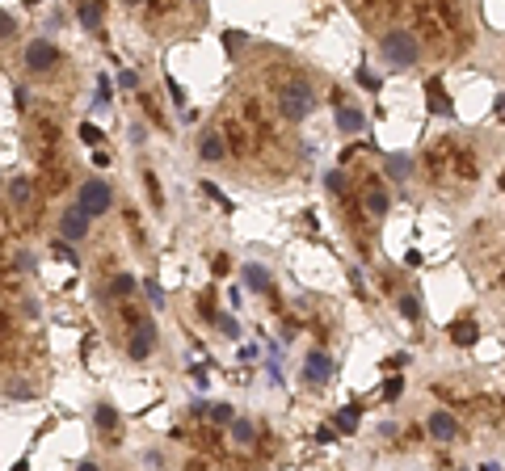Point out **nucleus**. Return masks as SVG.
Returning a JSON list of instances; mask_svg holds the SVG:
<instances>
[{"mask_svg": "<svg viewBox=\"0 0 505 471\" xmlns=\"http://www.w3.org/2000/svg\"><path fill=\"white\" fill-rule=\"evenodd\" d=\"M379 50H383L387 68H413L417 55H421V46H417V38H413L409 30H392V34H383Z\"/></svg>", "mask_w": 505, "mask_h": 471, "instance_id": "f257e3e1", "label": "nucleus"}, {"mask_svg": "<svg viewBox=\"0 0 505 471\" xmlns=\"http://www.w3.org/2000/svg\"><path fill=\"white\" fill-rule=\"evenodd\" d=\"M278 110H282L286 122H303V118L316 110V93H312V84H303V80L286 84L282 97H278Z\"/></svg>", "mask_w": 505, "mask_h": 471, "instance_id": "f03ea898", "label": "nucleus"}, {"mask_svg": "<svg viewBox=\"0 0 505 471\" xmlns=\"http://www.w3.org/2000/svg\"><path fill=\"white\" fill-rule=\"evenodd\" d=\"M76 206H80V211H84L89 219L106 215L110 206H114V190H110V181H101V177L84 181V185H80V198H76Z\"/></svg>", "mask_w": 505, "mask_h": 471, "instance_id": "7ed1b4c3", "label": "nucleus"}, {"mask_svg": "<svg viewBox=\"0 0 505 471\" xmlns=\"http://www.w3.org/2000/svg\"><path fill=\"white\" fill-rule=\"evenodd\" d=\"M55 59H59V50H55V42H50V38H30L26 42V68L30 72H50V68H55Z\"/></svg>", "mask_w": 505, "mask_h": 471, "instance_id": "20e7f679", "label": "nucleus"}, {"mask_svg": "<svg viewBox=\"0 0 505 471\" xmlns=\"http://www.w3.org/2000/svg\"><path fill=\"white\" fill-rule=\"evenodd\" d=\"M329 379H333V358L320 353V349H312L308 362H303V383H308V387H324Z\"/></svg>", "mask_w": 505, "mask_h": 471, "instance_id": "39448f33", "label": "nucleus"}, {"mask_svg": "<svg viewBox=\"0 0 505 471\" xmlns=\"http://www.w3.org/2000/svg\"><path fill=\"white\" fill-rule=\"evenodd\" d=\"M93 425H97V434H106V442H118V434H122V412H118L114 404L101 400V404L93 408Z\"/></svg>", "mask_w": 505, "mask_h": 471, "instance_id": "423d86ee", "label": "nucleus"}, {"mask_svg": "<svg viewBox=\"0 0 505 471\" xmlns=\"http://www.w3.org/2000/svg\"><path fill=\"white\" fill-rule=\"evenodd\" d=\"M89 223H93V219L80 211V206H68V211L59 215V236H64L68 244H80V240L89 236Z\"/></svg>", "mask_w": 505, "mask_h": 471, "instance_id": "0eeeda50", "label": "nucleus"}, {"mask_svg": "<svg viewBox=\"0 0 505 471\" xmlns=\"http://www.w3.org/2000/svg\"><path fill=\"white\" fill-rule=\"evenodd\" d=\"M152 349H156V324H139L127 341V353L135 362H143V358H152Z\"/></svg>", "mask_w": 505, "mask_h": 471, "instance_id": "6e6552de", "label": "nucleus"}, {"mask_svg": "<svg viewBox=\"0 0 505 471\" xmlns=\"http://www.w3.org/2000/svg\"><path fill=\"white\" fill-rule=\"evenodd\" d=\"M425 430H430V438H438V442H454V438H459V425H454V416H450L446 408H434V412H430Z\"/></svg>", "mask_w": 505, "mask_h": 471, "instance_id": "1a4fd4ad", "label": "nucleus"}, {"mask_svg": "<svg viewBox=\"0 0 505 471\" xmlns=\"http://www.w3.org/2000/svg\"><path fill=\"white\" fill-rule=\"evenodd\" d=\"M240 278H244V290H252V295H261V290H270V270L261 266V261H248Z\"/></svg>", "mask_w": 505, "mask_h": 471, "instance_id": "9d476101", "label": "nucleus"}, {"mask_svg": "<svg viewBox=\"0 0 505 471\" xmlns=\"http://www.w3.org/2000/svg\"><path fill=\"white\" fill-rule=\"evenodd\" d=\"M362 127H367L362 110H349V106H341V110H337V131H341V135H358Z\"/></svg>", "mask_w": 505, "mask_h": 471, "instance_id": "9b49d317", "label": "nucleus"}, {"mask_svg": "<svg viewBox=\"0 0 505 471\" xmlns=\"http://www.w3.org/2000/svg\"><path fill=\"white\" fill-rule=\"evenodd\" d=\"M450 341L463 345V349H472V345L480 341V329H476L472 320H454V324H450Z\"/></svg>", "mask_w": 505, "mask_h": 471, "instance_id": "f8f14e48", "label": "nucleus"}, {"mask_svg": "<svg viewBox=\"0 0 505 471\" xmlns=\"http://www.w3.org/2000/svg\"><path fill=\"white\" fill-rule=\"evenodd\" d=\"M5 194H9L13 206H26V202L34 198V181H30V177H13V181L5 185Z\"/></svg>", "mask_w": 505, "mask_h": 471, "instance_id": "ddd939ff", "label": "nucleus"}, {"mask_svg": "<svg viewBox=\"0 0 505 471\" xmlns=\"http://www.w3.org/2000/svg\"><path fill=\"white\" fill-rule=\"evenodd\" d=\"M232 442L236 446H252V442H257V430H252L248 416H232Z\"/></svg>", "mask_w": 505, "mask_h": 471, "instance_id": "4468645a", "label": "nucleus"}, {"mask_svg": "<svg viewBox=\"0 0 505 471\" xmlns=\"http://www.w3.org/2000/svg\"><path fill=\"white\" fill-rule=\"evenodd\" d=\"M198 151H202V160H223V151H228V143L215 135V131H207L202 135V143H198Z\"/></svg>", "mask_w": 505, "mask_h": 471, "instance_id": "2eb2a0df", "label": "nucleus"}, {"mask_svg": "<svg viewBox=\"0 0 505 471\" xmlns=\"http://www.w3.org/2000/svg\"><path fill=\"white\" fill-rule=\"evenodd\" d=\"M425 93H430V110H434V114H450V110H454V106H450V97L442 93V84H438V80H430V89H425Z\"/></svg>", "mask_w": 505, "mask_h": 471, "instance_id": "dca6fc26", "label": "nucleus"}, {"mask_svg": "<svg viewBox=\"0 0 505 471\" xmlns=\"http://www.w3.org/2000/svg\"><path fill=\"white\" fill-rule=\"evenodd\" d=\"M413 173V160H409V156H404V151H396V156H387V177H396V181H404V177H409Z\"/></svg>", "mask_w": 505, "mask_h": 471, "instance_id": "f3484780", "label": "nucleus"}, {"mask_svg": "<svg viewBox=\"0 0 505 471\" xmlns=\"http://www.w3.org/2000/svg\"><path fill=\"white\" fill-rule=\"evenodd\" d=\"M76 17H80V26H84V30H101V9L93 5V0H80Z\"/></svg>", "mask_w": 505, "mask_h": 471, "instance_id": "a211bd4d", "label": "nucleus"}, {"mask_svg": "<svg viewBox=\"0 0 505 471\" xmlns=\"http://www.w3.org/2000/svg\"><path fill=\"white\" fill-rule=\"evenodd\" d=\"M333 425H337L341 434H354V430H358V408H341V412L333 416Z\"/></svg>", "mask_w": 505, "mask_h": 471, "instance_id": "6ab92c4d", "label": "nucleus"}, {"mask_svg": "<svg viewBox=\"0 0 505 471\" xmlns=\"http://www.w3.org/2000/svg\"><path fill=\"white\" fill-rule=\"evenodd\" d=\"M93 110H110V76H97V97H93Z\"/></svg>", "mask_w": 505, "mask_h": 471, "instance_id": "aec40b11", "label": "nucleus"}, {"mask_svg": "<svg viewBox=\"0 0 505 471\" xmlns=\"http://www.w3.org/2000/svg\"><path fill=\"white\" fill-rule=\"evenodd\" d=\"M367 211H371L375 219L387 215V194H383V190H371V194H367Z\"/></svg>", "mask_w": 505, "mask_h": 471, "instance_id": "412c9836", "label": "nucleus"}, {"mask_svg": "<svg viewBox=\"0 0 505 471\" xmlns=\"http://www.w3.org/2000/svg\"><path fill=\"white\" fill-rule=\"evenodd\" d=\"M207 416H211L215 425H232V416H236V412H232V404H223V400H219V404H211V408H207Z\"/></svg>", "mask_w": 505, "mask_h": 471, "instance_id": "4be33fe9", "label": "nucleus"}, {"mask_svg": "<svg viewBox=\"0 0 505 471\" xmlns=\"http://www.w3.org/2000/svg\"><path fill=\"white\" fill-rule=\"evenodd\" d=\"M400 316H404V320H421V303H417L413 295H404V299H400Z\"/></svg>", "mask_w": 505, "mask_h": 471, "instance_id": "5701e85b", "label": "nucleus"}, {"mask_svg": "<svg viewBox=\"0 0 505 471\" xmlns=\"http://www.w3.org/2000/svg\"><path fill=\"white\" fill-rule=\"evenodd\" d=\"M76 135H80V143H89V147H97L101 139H106V135H101L93 122H80V131H76Z\"/></svg>", "mask_w": 505, "mask_h": 471, "instance_id": "b1692460", "label": "nucleus"}, {"mask_svg": "<svg viewBox=\"0 0 505 471\" xmlns=\"http://www.w3.org/2000/svg\"><path fill=\"white\" fill-rule=\"evenodd\" d=\"M143 290H147L152 307H165V286H160V282H152V278H147V282H143Z\"/></svg>", "mask_w": 505, "mask_h": 471, "instance_id": "393cba45", "label": "nucleus"}, {"mask_svg": "<svg viewBox=\"0 0 505 471\" xmlns=\"http://www.w3.org/2000/svg\"><path fill=\"white\" fill-rule=\"evenodd\" d=\"M110 290H114V295H131V290H135V278H131V274H114Z\"/></svg>", "mask_w": 505, "mask_h": 471, "instance_id": "a878e982", "label": "nucleus"}, {"mask_svg": "<svg viewBox=\"0 0 505 471\" xmlns=\"http://www.w3.org/2000/svg\"><path fill=\"white\" fill-rule=\"evenodd\" d=\"M13 34H17V21H13L5 9H0V42H5V38H13Z\"/></svg>", "mask_w": 505, "mask_h": 471, "instance_id": "bb28decb", "label": "nucleus"}, {"mask_svg": "<svg viewBox=\"0 0 505 471\" xmlns=\"http://www.w3.org/2000/svg\"><path fill=\"white\" fill-rule=\"evenodd\" d=\"M118 89H127V93H135V89H139V76H135L131 68H122V72H118Z\"/></svg>", "mask_w": 505, "mask_h": 471, "instance_id": "cd10ccee", "label": "nucleus"}, {"mask_svg": "<svg viewBox=\"0 0 505 471\" xmlns=\"http://www.w3.org/2000/svg\"><path fill=\"white\" fill-rule=\"evenodd\" d=\"M9 396H13V400H17V396H21V400H30V396H34V387H30V383H9Z\"/></svg>", "mask_w": 505, "mask_h": 471, "instance_id": "c85d7f7f", "label": "nucleus"}, {"mask_svg": "<svg viewBox=\"0 0 505 471\" xmlns=\"http://www.w3.org/2000/svg\"><path fill=\"white\" fill-rule=\"evenodd\" d=\"M165 84H169V93H173V101H177V106H185V89H181V84H177V80H173V76H169V80H165Z\"/></svg>", "mask_w": 505, "mask_h": 471, "instance_id": "c756f323", "label": "nucleus"}, {"mask_svg": "<svg viewBox=\"0 0 505 471\" xmlns=\"http://www.w3.org/2000/svg\"><path fill=\"white\" fill-rule=\"evenodd\" d=\"M324 185H329L333 194H341V190H345V177H341V173H329V177H324Z\"/></svg>", "mask_w": 505, "mask_h": 471, "instance_id": "7c9ffc66", "label": "nucleus"}, {"mask_svg": "<svg viewBox=\"0 0 505 471\" xmlns=\"http://www.w3.org/2000/svg\"><path fill=\"white\" fill-rule=\"evenodd\" d=\"M400 391H404V383H400V379H387V383H383V396H387V400H396Z\"/></svg>", "mask_w": 505, "mask_h": 471, "instance_id": "2f4dec72", "label": "nucleus"}, {"mask_svg": "<svg viewBox=\"0 0 505 471\" xmlns=\"http://www.w3.org/2000/svg\"><path fill=\"white\" fill-rule=\"evenodd\" d=\"M219 329H223V333H228V337H236V333H240V324H236V320H232V316H219Z\"/></svg>", "mask_w": 505, "mask_h": 471, "instance_id": "473e14b6", "label": "nucleus"}, {"mask_svg": "<svg viewBox=\"0 0 505 471\" xmlns=\"http://www.w3.org/2000/svg\"><path fill=\"white\" fill-rule=\"evenodd\" d=\"M228 270H232V261H228V257H223V252H219V257H215V274H219V278H223V274H228Z\"/></svg>", "mask_w": 505, "mask_h": 471, "instance_id": "72a5a7b5", "label": "nucleus"}, {"mask_svg": "<svg viewBox=\"0 0 505 471\" xmlns=\"http://www.w3.org/2000/svg\"><path fill=\"white\" fill-rule=\"evenodd\" d=\"M13 101H17V110H26V106H30V93H26V89H17V93H13Z\"/></svg>", "mask_w": 505, "mask_h": 471, "instance_id": "f704fd0d", "label": "nucleus"}, {"mask_svg": "<svg viewBox=\"0 0 505 471\" xmlns=\"http://www.w3.org/2000/svg\"><path fill=\"white\" fill-rule=\"evenodd\" d=\"M316 438H320V442H337V438H333V425H320V430H316Z\"/></svg>", "mask_w": 505, "mask_h": 471, "instance_id": "c9c22d12", "label": "nucleus"}, {"mask_svg": "<svg viewBox=\"0 0 505 471\" xmlns=\"http://www.w3.org/2000/svg\"><path fill=\"white\" fill-rule=\"evenodd\" d=\"M76 471H101V467H97L93 459H84V463H76Z\"/></svg>", "mask_w": 505, "mask_h": 471, "instance_id": "e433bc0d", "label": "nucleus"}, {"mask_svg": "<svg viewBox=\"0 0 505 471\" xmlns=\"http://www.w3.org/2000/svg\"><path fill=\"white\" fill-rule=\"evenodd\" d=\"M13 471H30V459H17V463H13Z\"/></svg>", "mask_w": 505, "mask_h": 471, "instance_id": "4c0bfd02", "label": "nucleus"}, {"mask_svg": "<svg viewBox=\"0 0 505 471\" xmlns=\"http://www.w3.org/2000/svg\"><path fill=\"white\" fill-rule=\"evenodd\" d=\"M480 471H501V467H497V463H484V467H480Z\"/></svg>", "mask_w": 505, "mask_h": 471, "instance_id": "58836bf2", "label": "nucleus"}, {"mask_svg": "<svg viewBox=\"0 0 505 471\" xmlns=\"http://www.w3.org/2000/svg\"><path fill=\"white\" fill-rule=\"evenodd\" d=\"M26 5H42V0H26Z\"/></svg>", "mask_w": 505, "mask_h": 471, "instance_id": "ea45409f", "label": "nucleus"}, {"mask_svg": "<svg viewBox=\"0 0 505 471\" xmlns=\"http://www.w3.org/2000/svg\"><path fill=\"white\" fill-rule=\"evenodd\" d=\"M122 5H139V0H122Z\"/></svg>", "mask_w": 505, "mask_h": 471, "instance_id": "a19ab883", "label": "nucleus"}]
</instances>
